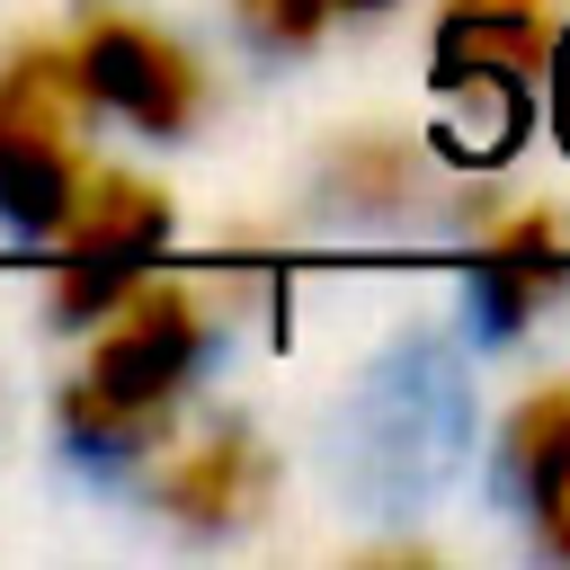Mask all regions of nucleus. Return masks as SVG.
<instances>
[{
    "label": "nucleus",
    "instance_id": "obj_8",
    "mask_svg": "<svg viewBox=\"0 0 570 570\" xmlns=\"http://www.w3.org/2000/svg\"><path fill=\"white\" fill-rule=\"evenodd\" d=\"M499 472L525 490L552 552H570V383H543L499 428Z\"/></svg>",
    "mask_w": 570,
    "mask_h": 570
},
{
    "label": "nucleus",
    "instance_id": "obj_11",
    "mask_svg": "<svg viewBox=\"0 0 570 570\" xmlns=\"http://www.w3.org/2000/svg\"><path fill=\"white\" fill-rule=\"evenodd\" d=\"M561 53V134H570V45H552Z\"/></svg>",
    "mask_w": 570,
    "mask_h": 570
},
{
    "label": "nucleus",
    "instance_id": "obj_9",
    "mask_svg": "<svg viewBox=\"0 0 570 570\" xmlns=\"http://www.w3.org/2000/svg\"><path fill=\"white\" fill-rule=\"evenodd\" d=\"M330 187H338L347 205H365V214H392V205H410V196L428 187V160H419V142H401V134H347V142L330 151Z\"/></svg>",
    "mask_w": 570,
    "mask_h": 570
},
{
    "label": "nucleus",
    "instance_id": "obj_4",
    "mask_svg": "<svg viewBox=\"0 0 570 570\" xmlns=\"http://www.w3.org/2000/svg\"><path fill=\"white\" fill-rule=\"evenodd\" d=\"M71 71H80V98L125 116L134 134H187L205 116V71L178 36H160L151 18H125V9H98L80 18L71 36Z\"/></svg>",
    "mask_w": 570,
    "mask_h": 570
},
{
    "label": "nucleus",
    "instance_id": "obj_5",
    "mask_svg": "<svg viewBox=\"0 0 570 570\" xmlns=\"http://www.w3.org/2000/svg\"><path fill=\"white\" fill-rule=\"evenodd\" d=\"M552 62V27L534 0H445V27H436V89L481 107L499 134L517 116V98L543 80Z\"/></svg>",
    "mask_w": 570,
    "mask_h": 570
},
{
    "label": "nucleus",
    "instance_id": "obj_1",
    "mask_svg": "<svg viewBox=\"0 0 570 570\" xmlns=\"http://www.w3.org/2000/svg\"><path fill=\"white\" fill-rule=\"evenodd\" d=\"M196 356H205V294L196 285H169V276L125 285L98 312V347H89L80 383L62 392V436L80 454H98V463L151 454L169 401L196 374Z\"/></svg>",
    "mask_w": 570,
    "mask_h": 570
},
{
    "label": "nucleus",
    "instance_id": "obj_2",
    "mask_svg": "<svg viewBox=\"0 0 570 570\" xmlns=\"http://www.w3.org/2000/svg\"><path fill=\"white\" fill-rule=\"evenodd\" d=\"M80 71L71 45H18L0 62V214L18 232H53L89 151H80Z\"/></svg>",
    "mask_w": 570,
    "mask_h": 570
},
{
    "label": "nucleus",
    "instance_id": "obj_10",
    "mask_svg": "<svg viewBox=\"0 0 570 570\" xmlns=\"http://www.w3.org/2000/svg\"><path fill=\"white\" fill-rule=\"evenodd\" d=\"M374 9H392V0H240V27H249L258 45H312L321 27L374 18Z\"/></svg>",
    "mask_w": 570,
    "mask_h": 570
},
{
    "label": "nucleus",
    "instance_id": "obj_6",
    "mask_svg": "<svg viewBox=\"0 0 570 570\" xmlns=\"http://www.w3.org/2000/svg\"><path fill=\"white\" fill-rule=\"evenodd\" d=\"M267 490H276V454H267L240 419L205 428V436L160 472V508H169L178 525H214V534L240 525V517H258Z\"/></svg>",
    "mask_w": 570,
    "mask_h": 570
},
{
    "label": "nucleus",
    "instance_id": "obj_3",
    "mask_svg": "<svg viewBox=\"0 0 570 570\" xmlns=\"http://www.w3.org/2000/svg\"><path fill=\"white\" fill-rule=\"evenodd\" d=\"M169 249V196L134 169H80L62 223H53V321H98L125 285L151 276Z\"/></svg>",
    "mask_w": 570,
    "mask_h": 570
},
{
    "label": "nucleus",
    "instance_id": "obj_7",
    "mask_svg": "<svg viewBox=\"0 0 570 570\" xmlns=\"http://www.w3.org/2000/svg\"><path fill=\"white\" fill-rule=\"evenodd\" d=\"M472 285H481V312L499 330H517L525 312H543L561 285H570V223L552 205H517L481 232L472 249Z\"/></svg>",
    "mask_w": 570,
    "mask_h": 570
}]
</instances>
